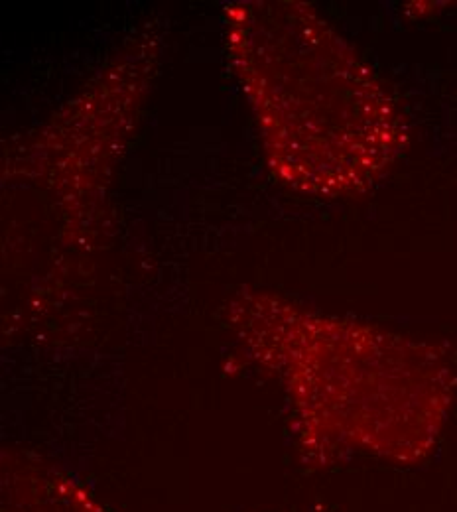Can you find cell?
I'll return each mask as SVG.
<instances>
[{
    "label": "cell",
    "mask_w": 457,
    "mask_h": 512,
    "mask_svg": "<svg viewBox=\"0 0 457 512\" xmlns=\"http://www.w3.org/2000/svg\"><path fill=\"white\" fill-rule=\"evenodd\" d=\"M227 320L247 357L282 386L308 471L359 455L416 467L434 455L457 396L444 345L262 292L237 294Z\"/></svg>",
    "instance_id": "cell-1"
},
{
    "label": "cell",
    "mask_w": 457,
    "mask_h": 512,
    "mask_svg": "<svg viewBox=\"0 0 457 512\" xmlns=\"http://www.w3.org/2000/svg\"><path fill=\"white\" fill-rule=\"evenodd\" d=\"M278 6V71H239L270 140L272 164L300 192H367L408 148L406 115L379 75L312 6Z\"/></svg>",
    "instance_id": "cell-2"
},
{
    "label": "cell",
    "mask_w": 457,
    "mask_h": 512,
    "mask_svg": "<svg viewBox=\"0 0 457 512\" xmlns=\"http://www.w3.org/2000/svg\"><path fill=\"white\" fill-rule=\"evenodd\" d=\"M0 512H109L66 469L30 451H4Z\"/></svg>",
    "instance_id": "cell-3"
}]
</instances>
